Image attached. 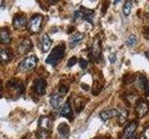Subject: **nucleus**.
I'll return each instance as SVG.
<instances>
[{"instance_id": "f257e3e1", "label": "nucleus", "mask_w": 149, "mask_h": 139, "mask_svg": "<svg viewBox=\"0 0 149 139\" xmlns=\"http://www.w3.org/2000/svg\"><path fill=\"white\" fill-rule=\"evenodd\" d=\"M64 52H65V45L63 44L58 45L51 50L49 56L46 58V63L55 66V65L63 58Z\"/></svg>"}, {"instance_id": "f03ea898", "label": "nucleus", "mask_w": 149, "mask_h": 139, "mask_svg": "<svg viewBox=\"0 0 149 139\" xmlns=\"http://www.w3.org/2000/svg\"><path fill=\"white\" fill-rule=\"evenodd\" d=\"M37 61H38V59H37L36 56L35 55L29 56V57L25 58L20 64H19V69H20L21 72H23L31 71V70H33L36 66Z\"/></svg>"}, {"instance_id": "7ed1b4c3", "label": "nucleus", "mask_w": 149, "mask_h": 139, "mask_svg": "<svg viewBox=\"0 0 149 139\" xmlns=\"http://www.w3.org/2000/svg\"><path fill=\"white\" fill-rule=\"evenodd\" d=\"M43 21V16L40 14H36L33 16L29 21V29L32 32L36 34L41 29V24Z\"/></svg>"}, {"instance_id": "20e7f679", "label": "nucleus", "mask_w": 149, "mask_h": 139, "mask_svg": "<svg viewBox=\"0 0 149 139\" xmlns=\"http://www.w3.org/2000/svg\"><path fill=\"white\" fill-rule=\"evenodd\" d=\"M32 48V42L29 38H25L23 39L20 45H19L18 48H17V52L19 55H24L26 54L28 51H30Z\"/></svg>"}, {"instance_id": "39448f33", "label": "nucleus", "mask_w": 149, "mask_h": 139, "mask_svg": "<svg viewBox=\"0 0 149 139\" xmlns=\"http://www.w3.org/2000/svg\"><path fill=\"white\" fill-rule=\"evenodd\" d=\"M47 83L44 79H37L34 83V89L35 92L38 96H44L46 93Z\"/></svg>"}, {"instance_id": "423d86ee", "label": "nucleus", "mask_w": 149, "mask_h": 139, "mask_svg": "<svg viewBox=\"0 0 149 139\" xmlns=\"http://www.w3.org/2000/svg\"><path fill=\"white\" fill-rule=\"evenodd\" d=\"M27 24V19L25 16L18 14L13 19V25L15 27V29H22Z\"/></svg>"}, {"instance_id": "0eeeda50", "label": "nucleus", "mask_w": 149, "mask_h": 139, "mask_svg": "<svg viewBox=\"0 0 149 139\" xmlns=\"http://www.w3.org/2000/svg\"><path fill=\"white\" fill-rule=\"evenodd\" d=\"M38 126H39V129L41 130L49 131L51 127H52V120L49 117L43 116V117H41L38 120Z\"/></svg>"}, {"instance_id": "6e6552de", "label": "nucleus", "mask_w": 149, "mask_h": 139, "mask_svg": "<svg viewBox=\"0 0 149 139\" xmlns=\"http://www.w3.org/2000/svg\"><path fill=\"white\" fill-rule=\"evenodd\" d=\"M118 111L116 110V109H106V110H104L102 111L100 113V118L105 122V120H109V119H112L116 117V116H118Z\"/></svg>"}, {"instance_id": "1a4fd4ad", "label": "nucleus", "mask_w": 149, "mask_h": 139, "mask_svg": "<svg viewBox=\"0 0 149 139\" xmlns=\"http://www.w3.org/2000/svg\"><path fill=\"white\" fill-rule=\"evenodd\" d=\"M84 37H85V34H81V32H77V34H73L71 37H70V40H69L70 47L73 48V47H74V46H77L84 39Z\"/></svg>"}, {"instance_id": "9d476101", "label": "nucleus", "mask_w": 149, "mask_h": 139, "mask_svg": "<svg viewBox=\"0 0 149 139\" xmlns=\"http://www.w3.org/2000/svg\"><path fill=\"white\" fill-rule=\"evenodd\" d=\"M137 128V122H132L130 123H129L126 128L124 129V137L125 139H129L130 137L133 136V133L135 132V130Z\"/></svg>"}, {"instance_id": "9b49d317", "label": "nucleus", "mask_w": 149, "mask_h": 139, "mask_svg": "<svg viewBox=\"0 0 149 139\" xmlns=\"http://www.w3.org/2000/svg\"><path fill=\"white\" fill-rule=\"evenodd\" d=\"M51 46V39L49 38V36L45 34H43L42 37V42H41V50L43 53H47L48 51H49Z\"/></svg>"}, {"instance_id": "f8f14e48", "label": "nucleus", "mask_w": 149, "mask_h": 139, "mask_svg": "<svg viewBox=\"0 0 149 139\" xmlns=\"http://www.w3.org/2000/svg\"><path fill=\"white\" fill-rule=\"evenodd\" d=\"M61 101H62V96H61L59 93L55 92V93H52V94H51L50 98H49V102H50V105L52 108L57 109L60 106Z\"/></svg>"}, {"instance_id": "ddd939ff", "label": "nucleus", "mask_w": 149, "mask_h": 139, "mask_svg": "<svg viewBox=\"0 0 149 139\" xmlns=\"http://www.w3.org/2000/svg\"><path fill=\"white\" fill-rule=\"evenodd\" d=\"M10 35H9V32L7 28H2L0 29V41L2 44L8 45L10 43Z\"/></svg>"}, {"instance_id": "4468645a", "label": "nucleus", "mask_w": 149, "mask_h": 139, "mask_svg": "<svg viewBox=\"0 0 149 139\" xmlns=\"http://www.w3.org/2000/svg\"><path fill=\"white\" fill-rule=\"evenodd\" d=\"M60 115L62 117H70L72 115V109H71V106H70V103L68 101H66L65 103L63 104V106L60 109Z\"/></svg>"}, {"instance_id": "2eb2a0df", "label": "nucleus", "mask_w": 149, "mask_h": 139, "mask_svg": "<svg viewBox=\"0 0 149 139\" xmlns=\"http://www.w3.org/2000/svg\"><path fill=\"white\" fill-rule=\"evenodd\" d=\"M148 109H149V107L146 102H144V101L140 102L136 107V111L140 117H143V116L146 115L147 113Z\"/></svg>"}, {"instance_id": "dca6fc26", "label": "nucleus", "mask_w": 149, "mask_h": 139, "mask_svg": "<svg viewBox=\"0 0 149 139\" xmlns=\"http://www.w3.org/2000/svg\"><path fill=\"white\" fill-rule=\"evenodd\" d=\"M58 132H59L61 136H63V137L67 136L69 134V132H70V128L68 126V124L63 123V122L61 123L58 126Z\"/></svg>"}, {"instance_id": "f3484780", "label": "nucleus", "mask_w": 149, "mask_h": 139, "mask_svg": "<svg viewBox=\"0 0 149 139\" xmlns=\"http://www.w3.org/2000/svg\"><path fill=\"white\" fill-rule=\"evenodd\" d=\"M118 120L120 124H125V122H127L128 120V116H129V112L127 109H120V111H118Z\"/></svg>"}, {"instance_id": "a211bd4d", "label": "nucleus", "mask_w": 149, "mask_h": 139, "mask_svg": "<svg viewBox=\"0 0 149 139\" xmlns=\"http://www.w3.org/2000/svg\"><path fill=\"white\" fill-rule=\"evenodd\" d=\"M10 59V55L7 49H0V61L6 63Z\"/></svg>"}, {"instance_id": "6ab92c4d", "label": "nucleus", "mask_w": 149, "mask_h": 139, "mask_svg": "<svg viewBox=\"0 0 149 139\" xmlns=\"http://www.w3.org/2000/svg\"><path fill=\"white\" fill-rule=\"evenodd\" d=\"M132 8V0H126V2L123 6V13L125 16H129L130 14Z\"/></svg>"}, {"instance_id": "aec40b11", "label": "nucleus", "mask_w": 149, "mask_h": 139, "mask_svg": "<svg viewBox=\"0 0 149 139\" xmlns=\"http://www.w3.org/2000/svg\"><path fill=\"white\" fill-rule=\"evenodd\" d=\"M49 131L39 129L36 133V139H49Z\"/></svg>"}, {"instance_id": "412c9836", "label": "nucleus", "mask_w": 149, "mask_h": 139, "mask_svg": "<svg viewBox=\"0 0 149 139\" xmlns=\"http://www.w3.org/2000/svg\"><path fill=\"white\" fill-rule=\"evenodd\" d=\"M136 43H137V37L134 34L129 35L127 40H126V45H127L128 46H133Z\"/></svg>"}, {"instance_id": "4be33fe9", "label": "nucleus", "mask_w": 149, "mask_h": 139, "mask_svg": "<svg viewBox=\"0 0 149 139\" xmlns=\"http://www.w3.org/2000/svg\"><path fill=\"white\" fill-rule=\"evenodd\" d=\"M100 53H101L100 45L98 42H95V43L93 44V46H92V54L94 57H99Z\"/></svg>"}, {"instance_id": "5701e85b", "label": "nucleus", "mask_w": 149, "mask_h": 139, "mask_svg": "<svg viewBox=\"0 0 149 139\" xmlns=\"http://www.w3.org/2000/svg\"><path fill=\"white\" fill-rule=\"evenodd\" d=\"M82 18H83V12L77 10L74 13V21H77L78 20H80V19H82Z\"/></svg>"}, {"instance_id": "b1692460", "label": "nucleus", "mask_w": 149, "mask_h": 139, "mask_svg": "<svg viewBox=\"0 0 149 139\" xmlns=\"http://www.w3.org/2000/svg\"><path fill=\"white\" fill-rule=\"evenodd\" d=\"M68 90H69V87L68 86H61L60 88H59V94L61 95V96H64L66 93L68 92Z\"/></svg>"}, {"instance_id": "393cba45", "label": "nucleus", "mask_w": 149, "mask_h": 139, "mask_svg": "<svg viewBox=\"0 0 149 139\" xmlns=\"http://www.w3.org/2000/svg\"><path fill=\"white\" fill-rule=\"evenodd\" d=\"M140 139H149V126L144 129V131L141 134V138Z\"/></svg>"}, {"instance_id": "a878e982", "label": "nucleus", "mask_w": 149, "mask_h": 139, "mask_svg": "<svg viewBox=\"0 0 149 139\" xmlns=\"http://www.w3.org/2000/svg\"><path fill=\"white\" fill-rule=\"evenodd\" d=\"M77 62V58H76V57H72L71 58H69L68 62H67V66H68L69 68H71V67H73L74 65L76 64Z\"/></svg>"}, {"instance_id": "bb28decb", "label": "nucleus", "mask_w": 149, "mask_h": 139, "mask_svg": "<svg viewBox=\"0 0 149 139\" xmlns=\"http://www.w3.org/2000/svg\"><path fill=\"white\" fill-rule=\"evenodd\" d=\"M79 65H80V67L82 69H86L88 67V61L86 59L81 58L80 60H79Z\"/></svg>"}, {"instance_id": "cd10ccee", "label": "nucleus", "mask_w": 149, "mask_h": 139, "mask_svg": "<svg viewBox=\"0 0 149 139\" xmlns=\"http://www.w3.org/2000/svg\"><path fill=\"white\" fill-rule=\"evenodd\" d=\"M116 60V54H111L110 56H109V61L111 62V63H114L115 61Z\"/></svg>"}, {"instance_id": "c85d7f7f", "label": "nucleus", "mask_w": 149, "mask_h": 139, "mask_svg": "<svg viewBox=\"0 0 149 139\" xmlns=\"http://www.w3.org/2000/svg\"><path fill=\"white\" fill-rule=\"evenodd\" d=\"M120 1H121V0H114L113 4H114V5H118V3H119Z\"/></svg>"}, {"instance_id": "c756f323", "label": "nucleus", "mask_w": 149, "mask_h": 139, "mask_svg": "<svg viewBox=\"0 0 149 139\" xmlns=\"http://www.w3.org/2000/svg\"><path fill=\"white\" fill-rule=\"evenodd\" d=\"M146 57L147 58V59L149 60V49L146 51Z\"/></svg>"}, {"instance_id": "7c9ffc66", "label": "nucleus", "mask_w": 149, "mask_h": 139, "mask_svg": "<svg viewBox=\"0 0 149 139\" xmlns=\"http://www.w3.org/2000/svg\"><path fill=\"white\" fill-rule=\"evenodd\" d=\"M3 5H4V0H0V8L3 7Z\"/></svg>"}, {"instance_id": "2f4dec72", "label": "nucleus", "mask_w": 149, "mask_h": 139, "mask_svg": "<svg viewBox=\"0 0 149 139\" xmlns=\"http://www.w3.org/2000/svg\"><path fill=\"white\" fill-rule=\"evenodd\" d=\"M129 139H137L136 137H135V136H132V137H130Z\"/></svg>"}, {"instance_id": "473e14b6", "label": "nucleus", "mask_w": 149, "mask_h": 139, "mask_svg": "<svg viewBox=\"0 0 149 139\" xmlns=\"http://www.w3.org/2000/svg\"><path fill=\"white\" fill-rule=\"evenodd\" d=\"M0 90H1V83H0Z\"/></svg>"}, {"instance_id": "72a5a7b5", "label": "nucleus", "mask_w": 149, "mask_h": 139, "mask_svg": "<svg viewBox=\"0 0 149 139\" xmlns=\"http://www.w3.org/2000/svg\"><path fill=\"white\" fill-rule=\"evenodd\" d=\"M51 1H55V0H51Z\"/></svg>"}]
</instances>
